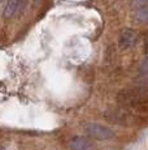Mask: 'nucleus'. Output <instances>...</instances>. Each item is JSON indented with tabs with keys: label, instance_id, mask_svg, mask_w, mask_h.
I'll list each match as a JSON object with an SVG mask.
<instances>
[{
	"label": "nucleus",
	"instance_id": "nucleus-8",
	"mask_svg": "<svg viewBox=\"0 0 148 150\" xmlns=\"http://www.w3.org/2000/svg\"><path fill=\"white\" fill-rule=\"evenodd\" d=\"M1 1H3V0H0V3H1Z\"/></svg>",
	"mask_w": 148,
	"mask_h": 150
},
{
	"label": "nucleus",
	"instance_id": "nucleus-6",
	"mask_svg": "<svg viewBox=\"0 0 148 150\" xmlns=\"http://www.w3.org/2000/svg\"><path fill=\"white\" fill-rule=\"evenodd\" d=\"M148 0H133V5L136 8H140V7H144V5H147Z\"/></svg>",
	"mask_w": 148,
	"mask_h": 150
},
{
	"label": "nucleus",
	"instance_id": "nucleus-2",
	"mask_svg": "<svg viewBox=\"0 0 148 150\" xmlns=\"http://www.w3.org/2000/svg\"><path fill=\"white\" fill-rule=\"evenodd\" d=\"M69 148L72 150H99L90 138L83 136H74L70 138Z\"/></svg>",
	"mask_w": 148,
	"mask_h": 150
},
{
	"label": "nucleus",
	"instance_id": "nucleus-3",
	"mask_svg": "<svg viewBox=\"0 0 148 150\" xmlns=\"http://www.w3.org/2000/svg\"><path fill=\"white\" fill-rule=\"evenodd\" d=\"M136 41H138V35H136L135 31L133 29L125 28L119 34V42H118L119 48L121 50H127V48L133 47L136 43Z\"/></svg>",
	"mask_w": 148,
	"mask_h": 150
},
{
	"label": "nucleus",
	"instance_id": "nucleus-1",
	"mask_svg": "<svg viewBox=\"0 0 148 150\" xmlns=\"http://www.w3.org/2000/svg\"><path fill=\"white\" fill-rule=\"evenodd\" d=\"M84 131L90 137L96 140H109L114 136V132L107 125L99 123H89L84 125Z\"/></svg>",
	"mask_w": 148,
	"mask_h": 150
},
{
	"label": "nucleus",
	"instance_id": "nucleus-4",
	"mask_svg": "<svg viewBox=\"0 0 148 150\" xmlns=\"http://www.w3.org/2000/svg\"><path fill=\"white\" fill-rule=\"evenodd\" d=\"M22 7V0H8L7 7L4 9V18H10L17 13V11Z\"/></svg>",
	"mask_w": 148,
	"mask_h": 150
},
{
	"label": "nucleus",
	"instance_id": "nucleus-7",
	"mask_svg": "<svg viewBox=\"0 0 148 150\" xmlns=\"http://www.w3.org/2000/svg\"><path fill=\"white\" fill-rule=\"evenodd\" d=\"M146 47L148 48V34H147V37H146Z\"/></svg>",
	"mask_w": 148,
	"mask_h": 150
},
{
	"label": "nucleus",
	"instance_id": "nucleus-5",
	"mask_svg": "<svg viewBox=\"0 0 148 150\" xmlns=\"http://www.w3.org/2000/svg\"><path fill=\"white\" fill-rule=\"evenodd\" d=\"M134 18L138 24H148V5L136 8L134 12Z\"/></svg>",
	"mask_w": 148,
	"mask_h": 150
}]
</instances>
